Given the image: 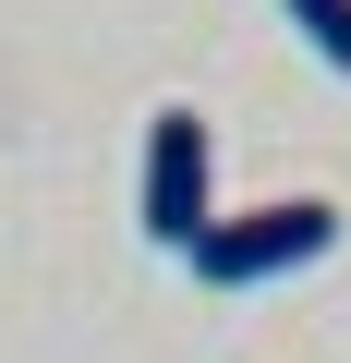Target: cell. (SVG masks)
I'll return each instance as SVG.
<instances>
[{
  "label": "cell",
  "mask_w": 351,
  "mask_h": 363,
  "mask_svg": "<svg viewBox=\"0 0 351 363\" xmlns=\"http://www.w3.org/2000/svg\"><path fill=\"white\" fill-rule=\"evenodd\" d=\"M339 242V206L327 194H279V206H243V218H206V242L182 255L206 291H267V279H291V267H315Z\"/></svg>",
  "instance_id": "cell-1"
},
{
  "label": "cell",
  "mask_w": 351,
  "mask_h": 363,
  "mask_svg": "<svg viewBox=\"0 0 351 363\" xmlns=\"http://www.w3.org/2000/svg\"><path fill=\"white\" fill-rule=\"evenodd\" d=\"M206 218H218L206 121H194V109H157V121H145V230H157L169 255H194V242H206Z\"/></svg>",
  "instance_id": "cell-2"
},
{
  "label": "cell",
  "mask_w": 351,
  "mask_h": 363,
  "mask_svg": "<svg viewBox=\"0 0 351 363\" xmlns=\"http://www.w3.org/2000/svg\"><path fill=\"white\" fill-rule=\"evenodd\" d=\"M279 13L303 25V49H315L327 73H351V0H279Z\"/></svg>",
  "instance_id": "cell-3"
}]
</instances>
